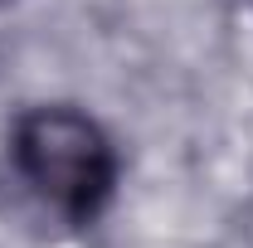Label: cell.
Returning <instances> with one entry per match:
<instances>
[{
  "label": "cell",
  "instance_id": "6da1fadb",
  "mask_svg": "<svg viewBox=\"0 0 253 248\" xmlns=\"http://www.w3.org/2000/svg\"><path fill=\"white\" fill-rule=\"evenodd\" d=\"M10 151L25 185L73 224H88L117 185V151L107 131L73 107L25 112L15 122Z\"/></svg>",
  "mask_w": 253,
  "mask_h": 248
},
{
  "label": "cell",
  "instance_id": "7a4b0ae2",
  "mask_svg": "<svg viewBox=\"0 0 253 248\" xmlns=\"http://www.w3.org/2000/svg\"><path fill=\"white\" fill-rule=\"evenodd\" d=\"M0 5H5V0H0Z\"/></svg>",
  "mask_w": 253,
  "mask_h": 248
}]
</instances>
